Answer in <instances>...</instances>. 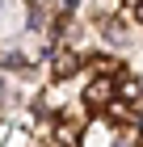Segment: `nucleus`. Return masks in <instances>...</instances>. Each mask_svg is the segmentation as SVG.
<instances>
[{
	"instance_id": "obj_1",
	"label": "nucleus",
	"mask_w": 143,
	"mask_h": 147,
	"mask_svg": "<svg viewBox=\"0 0 143 147\" xmlns=\"http://www.w3.org/2000/svg\"><path fill=\"white\" fill-rule=\"evenodd\" d=\"M110 97H114V80H93V84L84 88V101L88 105H105Z\"/></svg>"
},
{
	"instance_id": "obj_2",
	"label": "nucleus",
	"mask_w": 143,
	"mask_h": 147,
	"mask_svg": "<svg viewBox=\"0 0 143 147\" xmlns=\"http://www.w3.org/2000/svg\"><path fill=\"white\" fill-rule=\"evenodd\" d=\"M76 67H80V59L72 55V51H59V55H55V71H59V76H72Z\"/></svg>"
},
{
	"instance_id": "obj_3",
	"label": "nucleus",
	"mask_w": 143,
	"mask_h": 147,
	"mask_svg": "<svg viewBox=\"0 0 143 147\" xmlns=\"http://www.w3.org/2000/svg\"><path fill=\"white\" fill-rule=\"evenodd\" d=\"M135 17H139V21H143V0H135Z\"/></svg>"
}]
</instances>
